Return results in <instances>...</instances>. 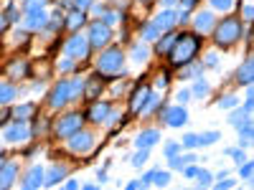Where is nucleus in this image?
Listing matches in <instances>:
<instances>
[{
  "label": "nucleus",
  "instance_id": "f257e3e1",
  "mask_svg": "<svg viewBox=\"0 0 254 190\" xmlns=\"http://www.w3.org/2000/svg\"><path fill=\"white\" fill-rule=\"evenodd\" d=\"M201 48V38L196 33H183V36H176L171 51H168V56H171V63L173 66H183V63H188L190 58L196 56V51Z\"/></svg>",
  "mask_w": 254,
  "mask_h": 190
},
{
  "label": "nucleus",
  "instance_id": "f03ea898",
  "mask_svg": "<svg viewBox=\"0 0 254 190\" xmlns=\"http://www.w3.org/2000/svg\"><path fill=\"white\" fill-rule=\"evenodd\" d=\"M97 71L102 79H115V76H122L125 71V56L120 48H110L99 56V63H97Z\"/></svg>",
  "mask_w": 254,
  "mask_h": 190
},
{
  "label": "nucleus",
  "instance_id": "7ed1b4c3",
  "mask_svg": "<svg viewBox=\"0 0 254 190\" xmlns=\"http://www.w3.org/2000/svg\"><path fill=\"white\" fill-rule=\"evenodd\" d=\"M242 33H244V28L239 23V18H226V20H221L219 28L214 31V41H216V46L229 48V46H234L237 41L242 38Z\"/></svg>",
  "mask_w": 254,
  "mask_h": 190
},
{
  "label": "nucleus",
  "instance_id": "20e7f679",
  "mask_svg": "<svg viewBox=\"0 0 254 190\" xmlns=\"http://www.w3.org/2000/svg\"><path fill=\"white\" fill-rule=\"evenodd\" d=\"M110 38H112V28L107 23H102V20H94L92 28H89V46L92 48H104L110 44Z\"/></svg>",
  "mask_w": 254,
  "mask_h": 190
},
{
  "label": "nucleus",
  "instance_id": "39448f33",
  "mask_svg": "<svg viewBox=\"0 0 254 190\" xmlns=\"http://www.w3.org/2000/svg\"><path fill=\"white\" fill-rule=\"evenodd\" d=\"M64 51H66V56L69 58H74V61H81V58H87L89 56V41L84 38V36H71L66 44H64Z\"/></svg>",
  "mask_w": 254,
  "mask_h": 190
},
{
  "label": "nucleus",
  "instance_id": "423d86ee",
  "mask_svg": "<svg viewBox=\"0 0 254 190\" xmlns=\"http://www.w3.org/2000/svg\"><path fill=\"white\" fill-rule=\"evenodd\" d=\"M81 114H66V117H61L56 124H54V135L56 137H71L74 132L81 130Z\"/></svg>",
  "mask_w": 254,
  "mask_h": 190
},
{
  "label": "nucleus",
  "instance_id": "0eeeda50",
  "mask_svg": "<svg viewBox=\"0 0 254 190\" xmlns=\"http://www.w3.org/2000/svg\"><path fill=\"white\" fill-rule=\"evenodd\" d=\"M92 144H94V140H92L89 132H74L69 137V150L74 155H89L92 152Z\"/></svg>",
  "mask_w": 254,
  "mask_h": 190
},
{
  "label": "nucleus",
  "instance_id": "6e6552de",
  "mask_svg": "<svg viewBox=\"0 0 254 190\" xmlns=\"http://www.w3.org/2000/svg\"><path fill=\"white\" fill-rule=\"evenodd\" d=\"M66 101H69V81H59L56 89H54L51 96H49V104H51L54 109H61Z\"/></svg>",
  "mask_w": 254,
  "mask_h": 190
},
{
  "label": "nucleus",
  "instance_id": "1a4fd4ad",
  "mask_svg": "<svg viewBox=\"0 0 254 190\" xmlns=\"http://www.w3.org/2000/svg\"><path fill=\"white\" fill-rule=\"evenodd\" d=\"M153 23H155V28L163 33V31H171L176 23H178V13L176 10H163L155 20H153Z\"/></svg>",
  "mask_w": 254,
  "mask_h": 190
},
{
  "label": "nucleus",
  "instance_id": "9d476101",
  "mask_svg": "<svg viewBox=\"0 0 254 190\" xmlns=\"http://www.w3.org/2000/svg\"><path fill=\"white\" fill-rule=\"evenodd\" d=\"M28 135H31V130L23 124V119H18L13 127H8V132H5V137H8L10 142H23Z\"/></svg>",
  "mask_w": 254,
  "mask_h": 190
},
{
  "label": "nucleus",
  "instance_id": "9b49d317",
  "mask_svg": "<svg viewBox=\"0 0 254 190\" xmlns=\"http://www.w3.org/2000/svg\"><path fill=\"white\" fill-rule=\"evenodd\" d=\"M104 89V84H102V76H92L89 81H84V96H87L89 101H94L97 96H99V92Z\"/></svg>",
  "mask_w": 254,
  "mask_h": 190
},
{
  "label": "nucleus",
  "instance_id": "f8f14e48",
  "mask_svg": "<svg viewBox=\"0 0 254 190\" xmlns=\"http://www.w3.org/2000/svg\"><path fill=\"white\" fill-rule=\"evenodd\" d=\"M186 119H188V112H186L183 107H173V109H168V112H165V122H168V127H183Z\"/></svg>",
  "mask_w": 254,
  "mask_h": 190
},
{
  "label": "nucleus",
  "instance_id": "ddd939ff",
  "mask_svg": "<svg viewBox=\"0 0 254 190\" xmlns=\"http://www.w3.org/2000/svg\"><path fill=\"white\" fill-rule=\"evenodd\" d=\"M193 26L198 28V33H211L216 28V23H214V13H198L196 18H193Z\"/></svg>",
  "mask_w": 254,
  "mask_h": 190
},
{
  "label": "nucleus",
  "instance_id": "4468645a",
  "mask_svg": "<svg viewBox=\"0 0 254 190\" xmlns=\"http://www.w3.org/2000/svg\"><path fill=\"white\" fill-rule=\"evenodd\" d=\"M26 28H28V31H41V28H46V13H44V10L26 13Z\"/></svg>",
  "mask_w": 254,
  "mask_h": 190
},
{
  "label": "nucleus",
  "instance_id": "2eb2a0df",
  "mask_svg": "<svg viewBox=\"0 0 254 190\" xmlns=\"http://www.w3.org/2000/svg\"><path fill=\"white\" fill-rule=\"evenodd\" d=\"M38 185H44V170H41V167H31V170L26 173V178H23V188L33 190Z\"/></svg>",
  "mask_w": 254,
  "mask_h": 190
},
{
  "label": "nucleus",
  "instance_id": "dca6fc26",
  "mask_svg": "<svg viewBox=\"0 0 254 190\" xmlns=\"http://www.w3.org/2000/svg\"><path fill=\"white\" fill-rule=\"evenodd\" d=\"M107 114H110V104H104V101H94L92 107H89V112H87V117L92 122H104V119H107Z\"/></svg>",
  "mask_w": 254,
  "mask_h": 190
},
{
  "label": "nucleus",
  "instance_id": "f3484780",
  "mask_svg": "<svg viewBox=\"0 0 254 190\" xmlns=\"http://www.w3.org/2000/svg\"><path fill=\"white\" fill-rule=\"evenodd\" d=\"M252 76H254V63H252V56H247V61L242 63V69L237 71V81L244 84V87H249V84H252Z\"/></svg>",
  "mask_w": 254,
  "mask_h": 190
},
{
  "label": "nucleus",
  "instance_id": "a211bd4d",
  "mask_svg": "<svg viewBox=\"0 0 254 190\" xmlns=\"http://www.w3.org/2000/svg\"><path fill=\"white\" fill-rule=\"evenodd\" d=\"M147 94H150V89H147L145 84H140V87L132 92V96H130V109L132 112H140V107H142V101L147 99Z\"/></svg>",
  "mask_w": 254,
  "mask_h": 190
},
{
  "label": "nucleus",
  "instance_id": "6ab92c4d",
  "mask_svg": "<svg viewBox=\"0 0 254 190\" xmlns=\"http://www.w3.org/2000/svg\"><path fill=\"white\" fill-rule=\"evenodd\" d=\"M15 175H18L15 165H3L0 167V188H10L15 183Z\"/></svg>",
  "mask_w": 254,
  "mask_h": 190
},
{
  "label": "nucleus",
  "instance_id": "aec40b11",
  "mask_svg": "<svg viewBox=\"0 0 254 190\" xmlns=\"http://www.w3.org/2000/svg\"><path fill=\"white\" fill-rule=\"evenodd\" d=\"M158 140H160L158 130H145L142 135H137V147H147V150H150L153 144H158Z\"/></svg>",
  "mask_w": 254,
  "mask_h": 190
},
{
  "label": "nucleus",
  "instance_id": "412c9836",
  "mask_svg": "<svg viewBox=\"0 0 254 190\" xmlns=\"http://www.w3.org/2000/svg\"><path fill=\"white\" fill-rule=\"evenodd\" d=\"M64 178H66V167L59 165V167H54L49 175H44V183H46V185H56V183H61Z\"/></svg>",
  "mask_w": 254,
  "mask_h": 190
},
{
  "label": "nucleus",
  "instance_id": "4be33fe9",
  "mask_svg": "<svg viewBox=\"0 0 254 190\" xmlns=\"http://www.w3.org/2000/svg\"><path fill=\"white\" fill-rule=\"evenodd\" d=\"M84 20H87L84 10H71V13H69V18H66V28L76 31V28H81V26H84Z\"/></svg>",
  "mask_w": 254,
  "mask_h": 190
},
{
  "label": "nucleus",
  "instance_id": "5701e85b",
  "mask_svg": "<svg viewBox=\"0 0 254 190\" xmlns=\"http://www.w3.org/2000/svg\"><path fill=\"white\" fill-rule=\"evenodd\" d=\"M8 74H10L13 79H23V76H28V63H26V61H13V63H10V69H8Z\"/></svg>",
  "mask_w": 254,
  "mask_h": 190
},
{
  "label": "nucleus",
  "instance_id": "b1692460",
  "mask_svg": "<svg viewBox=\"0 0 254 190\" xmlns=\"http://www.w3.org/2000/svg\"><path fill=\"white\" fill-rule=\"evenodd\" d=\"M158 101H160V96L147 94V99L142 101V107H140V114H153V112H155V107H158Z\"/></svg>",
  "mask_w": 254,
  "mask_h": 190
},
{
  "label": "nucleus",
  "instance_id": "393cba45",
  "mask_svg": "<svg viewBox=\"0 0 254 190\" xmlns=\"http://www.w3.org/2000/svg\"><path fill=\"white\" fill-rule=\"evenodd\" d=\"M190 94H193L196 99H203V96L208 94V84H206V81H203V79L198 76V81L193 84V92H190Z\"/></svg>",
  "mask_w": 254,
  "mask_h": 190
},
{
  "label": "nucleus",
  "instance_id": "a878e982",
  "mask_svg": "<svg viewBox=\"0 0 254 190\" xmlns=\"http://www.w3.org/2000/svg\"><path fill=\"white\" fill-rule=\"evenodd\" d=\"M173 41H176V36H173V33H168L165 38H160V41H158V53H168V51H171Z\"/></svg>",
  "mask_w": 254,
  "mask_h": 190
},
{
  "label": "nucleus",
  "instance_id": "bb28decb",
  "mask_svg": "<svg viewBox=\"0 0 254 190\" xmlns=\"http://www.w3.org/2000/svg\"><path fill=\"white\" fill-rule=\"evenodd\" d=\"M13 114H15V119H28V117H33V104H20Z\"/></svg>",
  "mask_w": 254,
  "mask_h": 190
},
{
  "label": "nucleus",
  "instance_id": "cd10ccee",
  "mask_svg": "<svg viewBox=\"0 0 254 190\" xmlns=\"http://www.w3.org/2000/svg\"><path fill=\"white\" fill-rule=\"evenodd\" d=\"M15 92H18V89H13L10 84H3V87H0V101H3V104H8V101L15 96Z\"/></svg>",
  "mask_w": 254,
  "mask_h": 190
},
{
  "label": "nucleus",
  "instance_id": "c85d7f7f",
  "mask_svg": "<svg viewBox=\"0 0 254 190\" xmlns=\"http://www.w3.org/2000/svg\"><path fill=\"white\" fill-rule=\"evenodd\" d=\"M84 92V81L81 79H71L69 81V99H74L76 94H81Z\"/></svg>",
  "mask_w": 254,
  "mask_h": 190
},
{
  "label": "nucleus",
  "instance_id": "c756f323",
  "mask_svg": "<svg viewBox=\"0 0 254 190\" xmlns=\"http://www.w3.org/2000/svg\"><path fill=\"white\" fill-rule=\"evenodd\" d=\"M168 160H171V167H178V170H181V167H186L188 162H193L196 157H193V155H188V157H178V155H173V157H168Z\"/></svg>",
  "mask_w": 254,
  "mask_h": 190
},
{
  "label": "nucleus",
  "instance_id": "7c9ffc66",
  "mask_svg": "<svg viewBox=\"0 0 254 190\" xmlns=\"http://www.w3.org/2000/svg\"><path fill=\"white\" fill-rule=\"evenodd\" d=\"M158 36H160V31L155 28V23H147V26L142 28V38H145V41H155Z\"/></svg>",
  "mask_w": 254,
  "mask_h": 190
},
{
  "label": "nucleus",
  "instance_id": "2f4dec72",
  "mask_svg": "<svg viewBox=\"0 0 254 190\" xmlns=\"http://www.w3.org/2000/svg\"><path fill=\"white\" fill-rule=\"evenodd\" d=\"M244 119H249V112H247V109H237V112H231V117H229V122L237 124V127H239Z\"/></svg>",
  "mask_w": 254,
  "mask_h": 190
},
{
  "label": "nucleus",
  "instance_id": "473e14b6",
  "mask_svg": "<svg viewBox=\"0 0 254 190\" xmlns=\"http://www.w3.org/2000/svg\"><path fill=\"white\" fill-rule=\"evenodd\" d=\"M147 155H150V150H147V147H140V152H135L132 155V165L137 167V165H142L145 160H147Z\"/></svg>",
  "mask_w": 254,
  "mask_h": 190
},
{
  "label": "nucleus",
  "instance_id": "72a5a7b5",
  "mask_svg": "<svg viewBox=\"0 0 254 190\" xmlns=\"http://www.w3.org/2000/svg\"><path fill=\"white\" fill-rule=\"evenodd\" d=\"M150 183H155V185H168V183H171V175H168V173H153V175H150Z\"/></svg>",
  "mask_w": 254,
  "mask_h": 190
},
{
  "label": "nucleus",
  "instance_id": "f704fd0d",
  "mask_svg": "<svg viewBox=\"0 0 254 190\" xmlns=\"http://www.w3.org/2000/svg\"><path fill=\"white\" fill-rule=\"evenodd\" d=\"M237 104H239V99H237V96H224V99L219 101V109H234Z\"/></svg>",
  "mask_w": 254,
  "mask_h": 190
},
{
  "label": "nucleus",
  "instance_id": "c9c22d12",
  "mask_svg": "<svg viewBox=\"0 0 254 190\" xmlns=\"http://www.w3.org/2000/svg\"><path fill=\"white\" fill-rule=\"evenodd\" d=\"M219 140V132H206V135H198V144H214Z\"/></svg>",
  "mask_w": 254,
  "mask_h": 190
},
{
  "label": "nucleus",
  "instance_id": "e433bc0d",
  "mask_svg": "<svg viewBox=\"0 0 254 190\" xmlns=\"http://www.w3.org/2000/svg\"><path fill=\"white\" fill-rule=\"evenodd\" d=\"M239 135H242L244 140H252V122H249V119H244V122L239 124Z\"/></svg>",
  "mask_w": 254,
  "mask_h": 190
},
{
  "label": "nucleus",
  "instance_id": "4c0bfd02",
  "mask_svg": "<svg viewBox=\"0 0 254 190\" xmlns=\"http://www.w3.org/2000/svg\"><path fill=\"white\" fill-rule=\"evenodd\" d=\"M44 0H28V5H26V13H36V10H44Z\"/></svg>",
  "mask_w": 254,
  "mask_h": 190
},
{
  "label": "nucleus",
  "instance_id": "58836bf2",
  "mask_svg": "<svg viewBox=\"0 0 254 190\" xmlns=\"http://www.w3.org/2000/svg\"><path fill=\"white\" fill-rule=\"evenodd\" d=\"M59 71H74V58H61L59 61Z\"/></svg>",
  "mask_w": 254,
  "mask_h": 190
},
{
  "label": "nucleus",
  "instance_id": "ea45409f",
  "mask_svg": "<svg viewBox=\"0 0 254 190\" xmlns=\"http://www.w3.org/2000/svg\"><path fill=\"white\" fill-rule=\"evenodd\" d=\"M178 150H181V144H178V142H168V144H165V157L178 155Z\"/></svg>",
  "mask_w": 254,
  "mask_h": 190
},
{
  "label": "nucleus",
  "instance_id": "a19ab883",
  "mask_svg": "<svg viewBox=\"0 0 254 190\" xmlns=\"http://www.w3.org/2000/svg\"><path fill=\"white\" fill-rule=\"evenodd\" d=\"M102 18H104V23H107V26H112V23H117V20H120V13H115V10H107V13H104Z\"/></svg>",
  "mask_w": 254,
  "mask_h": 190
},
{
  "label": "nucleus",
  "instance_id": "79ce46f5",
  "mask_svg": "<svg viewBox=\"0 0 254 190\" xmlns=\"http://www.w3.org/2000/svg\"><path fill=\"white\" fill-rule=\"evenodd\" d=\"M231 3H234V0H211V5L219 8V10H229V8H231Z\"/></svg>",
  "mask_w": 254,
  "mask_h": 190
},
{
  "label": "nucleus",
  "instance_id": "37998d69",
  "mask_svg": "<svg viewBox=\"0 0 254 190\" xmlns=\"http://www.w3.org/2000/svg\"><path fill=\"white\" fill-rule=\"evenodd\" d=\"M226 152H229L231 157H234L237 162H242V160H244V150H239V147H229V150H226Z\"/></svg>",
  "mask_w": 254,
  "mask_h": 190
},
{
  "label": "nucleus",
  "instance_id": "c03bdc74",
  "mask_svg": "<svg viewBox=\"0 0 254 190\" xmlns=\"http://www.w3.org/2000/svg\"><path fill=\"white\" fill-rule=\"evenodd\" d=\"M5 20H8V23H15V20H18V10H15V5H8V10H5Z\"/></svg>",
  "mask_w": 254,
  "mask_h": 190
},
{
  "label": "nucleus",
  "instance_id": "a18cd8bd",
  "mask_svg": "<svg viewBox=\"0 0 254 190\" xmlns=\"http://www.w3.org/2000/svg\"><path fill=\"white\" fill-rule=\"evenodd\" d=\"M132 58H135V61H145V58H147V51H145L142 46H137V48H132Z\"/></svg>",
  "mask_w": 254,
  "mask_h": 190
},
{
  "label": "nucleus",
  "instance_id": "49530a36",
  "mask_svg": "<svg viewBox=\"0 0 254 190\" xmlns=\"http://www.w3.org/2000/svg\"><path fill=\"white\" fill-rule=\"evenodd\" d=\"M196 178H198V185H208L211 183V173H206V170H198Z\"/></svg>",
  "mask_w": 254,
  "mask_h": 190
},
{
  "label": "nucleus",
  "instance_id": "de8ad7c7",
  "mask_svg": "<svg viewBox=\"0 0 254 190\" xmlns=\"http://www.w3.org/2000/svg\"><path fill=\"white\" fill-rule=\"evenodd\" d=\"M71 3H74L76 10H87V8L92 5V0H71Z\"/></svg>",
  "mask_w": 254,
  "mask_h": 190
},
{
  "label": "nucleus",
  "instance_id": "09e8293b",
  "mask_svg": "<svg viewBox=\"0 0 254 190\" xmlns=\"http://www.w3.org/2000/svg\"><path fill=\"white\" fill-rule=\"evenodd\" d=\"M183 144H186V147H198V135H188V137L183 140Z\"/></svg>",
  "mask_w": 254,
  "mask_h": 190
},
{
  "label": "nucleus",
  "instance_id": "8fccbe9b",
  "mask_svg": "<svg viewBox=\"0 0 254 190\" xmlns=\"http://www.w3.org/2000/svg\"><path fill=\"white\" fill-rule=\"evenodd\" d=\"M201 71H203L201 66H190V69H186L181 76H201Z\"/></svg>",
  "mask_w": 254,
  "mask_h": 190
},
{
  "label": "nucleus",
  "instance_id": "3c124183",
  "mask_svg": "<svg viewBox=\"0 0 254 190\" xmlns=\"http://www.w3.org/2000/svg\"><path fill=\"white\" fill-rule=\"evenodd\" d=\"M252 170H254V165L252 162H244L242 165V178H252Z\"/></svg>",
  "mask_w": 254,
  "mask_h": 190
},
{
  "label": "nucleus",
  "instance_id": "603ef678",
  "mask_svg": "<svg viewBox=\"0 0 254 190\" xmlns=\"http://www.w3.org/2000/svg\"><path fill=\"white\" fill-rule=\"evenodd\" d=\"M89 8H92V13H94L97 18H102L104 13H107V5H89Z\"/></svg>",
  "mask_w": 254,
  "mask_h": 190
},
{
  "label": "nucleus",
  "instance_id": "864d4df0",
  "mask_svg": "<svg viewBox=\"0 0 254 190\" xmlns=\"http://www.w3.org/2000/svg\"><path fill=\"white\" fill-rule=\"evenodd\" d=\"M46 26H51V31H59V26H61V18H59V15H54L51 20H46Z\"/></svg>",
  "mask_w": 254,
  "mask_h": 190
},
{
  "label": "nucleus",
  "instance_id": "5fc2aeb1",
  "mask_svg": "<svg viewBox=\"0 0 254 190\" xmlns=\"http://www.w3.org/2000/svg\"><path fill=\"white\" fill-rule=\"evenodd\" d=\"M196 173H198V167H196V165H188L186 170H183V175H186V178H196Z\"/></svg>",
  "mask_w": 254,
  "mask_h": 190
},
{
  "label": "nucleus",
  "instance_id": "6e6d98bb",
  "mask_svg": "<svg viewBox=\"0 0 254 190\" xmlns=\"http://www.w3.org/2000/svg\"><path fill=\"white\" fill-rule=\"evenodd\" d=\"M216 61H219L216 53H208V56H206V66H216Z\"/></svg>",
  "mask_w": 254,
  "mask_h": 190
},
{
  "label": "nucleus",
  "instance_id": "4d7b16f0",
  "mask_svg": "<svg viewBox=\"0 0 254 190\" xmlns=\"http://www.w3.org/2000/svg\"><path fill=\"white\" fill-rule=\"evenodd\" d=\"M198 3V0H181V5H183V10H190V8H193Z\"/></svg>",
  "mask_w": 254,
  "mask_h": 190
},
{
  "label": "nucleus",
  "instance_id": "13d9d810",
  "mask_svg": "<svg viewBox=\"0 0 254 190\" xmlns=\"http://www.w3.org/2000/svg\"><path fill=\"white\" fill-rule=\"evenodd\" d=\"M234 185V180H229V178H224L221 183H219V190H226V188H231Z\"/></svg>",
  "mask_w": 254,
  "mask_h": 190
},
{
  "label": "nucleus",
  "instance_id": "bf43d9fd",
  "mask_svg": "<svg viewBox=\"0 0 254 190\" xmlns=\"http://www.w3.org/2000/svg\"><path fill=\"white\" fill-rule=\"evenodd\" d=\"M8 117H10V109H0V124H3Z\"/></svg>",
  "mask_w": 254,
  "mask_h": 190
},
{
  "label": "nucleus",
  "instance_id": "052dcab7",
  "mask_svg": "<svg viewBox=\"0 0 254 190\" xmlns=\"http://www.w3.org/2000/svg\"><path fill=\"white\" fill-rule=\"evenodd\" d=\"M5 26H10V23H8V20H5V15H0V33L5 31Z\"/></svg>",
  "mask_w": 254,
  "mask_h": 190
},
{
  "label": "nucleus",
  "instance_id": "680f3d73",
  "mask_svg": "<svg viewBox=\"0 0 254 190\" xmlns=\"http://www.w3.org/2000/svg\"><path fill=\"white\" fill-rule=\"evenodd\" d=\"M66 188H69V190H76V188H79V180H66Z\"/></svg>",
  "mask_w": 254,
  "mask_h": 190
},
{
  "label": "nucleus",
  "instance_id": "e2e57ef3",
  "mask_svg": "<svg viewBox=\"0 0 254 190\" xmlns=\"http://www.w3.org/2000/svg\"><path fill=\"white\" fill-rule=\"evenodd\" d=\"M244 18H247V20L252 18V5H244Z\"/></svg>",
  "mask_w": 254,
  "mask_h": 190
},
{
  "label": "nucleus",
  "instance_id": "0e129e2a",
  "mask_svg": "<svg viewBox=\"0 0 254 190\" xmlns=\"http://www.w3.org/2000/svg\"><path fill=\"white\" fill-rule=\"evenodd\" d=\"M160 3H163L165 8H173V5H176V0H160Z\"/></svg>",
  "mask_w": 254,
  "mask_h": 190
},
{
  "label": "nucleus",
  "instance_id": "69168bd1",
  "mask_svg": "<svg viewBox=\"0 0 254 190\" xmlns=\"http://www.w3.org/2000/svg\"><path fill=\"white\" fill-rule=\"evenodd\" d=\"M188 96H190V94H188V92H181V94H178V101H186V99H188Z\"/></svg>",
  "mask_w": 254,
  "mask_h": 190
},
{
  "label": "nucleus",
  "instance_id": "338daca9",
  "mask_svg": "<svg viewBox=\"0 0 254 190\" xmlns=\"http://www.w3.org/2000/svg\"><path fill=\"white\" fill-rule=\"evenodd\" d=\"M5 165V160H3V155H0V167H3Z\"/></svg>",
  "mask_w": 254,
  "mask_h": 190
},
{
  "label": "nucleus",
  "instance_id": "774afa93",
  "mask_svg": "<svg viewBox=\"0 0 254 190\" xmlns=\"http://www.w3.org/2000/svg\"><path fill=\"white\" fill-rule=\"evenodd\" d=\"M142 3H147V0H142Z\"/></svg>",
  "mask_w": 254,
  "mask_h": 190
}]
</instances>
